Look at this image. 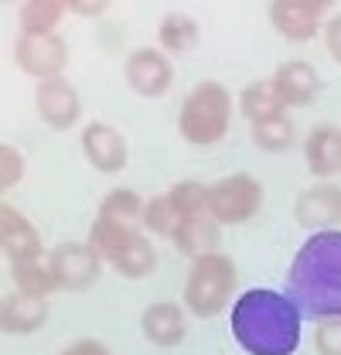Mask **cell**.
<instances>
[{
    "label": "cell",
    "mask_w": 341,
    "mask_h": 355,
    "mask_svg": "<svg viewBox=\"0 0 341 355\" xmlns=\"http://www.w3.org/2000/svg\"><path fill=\"white\" fill-rule=\"evenodd\" d=\"M140 331L150 345L157 349H177L188 335L184 328V308L174 304V301H154L147 304L140 314Z\"/></svg>",
    "instance_id": "obj_15"
},
{
    "label": "cell",
    "mask_w": 341,
    "mask_h": 355,
    "mask_svg": "<svg viewBox=\"0 0 341 355\" xmlns=\"http://www.w3.org/2000/svg\"><path fill=\"white\" fill-rule=\"evenodd\" d=\"M168 202L174 205V212L181 216V219H195V216H209V184H202V181H177V184H170L168 191Z\"/></svg>",
    "instance_id": "obj_26"
},
{
    "label": "cell",
    "mask_w": 341,
    "mask_h": 355,
    "mask_svg": "<svg viewBox=\"0 0 341 355\" xmlns=\"http://www.w3.org/2000/svg\"><path fill=\"white\" fill-rule=\"evenodd\" d=\"M58 355H113V349L99 338H76L72 345H65Z\"/></svg>",
    "instance_id": "obj_32"
},
{
    "label": "cell",
    "mask_w": 341,
    "mask_h": 355,
    "mask_svg": "<svg viewBox=\"0 0 341 355\" xmlns=\"http://www.w3.org/2000/svg\"><path fill=\"white\" fill-rule=\"evenodd\" d=\"M304 161L307 171L317 178H331L341 171V130L331 123H321L304 140Z\"/></svg>",
    "instance_id": "obj_16"
},
{
    "label": "cell",
    "mask_w": 341,
    "mask_h": 355,
    "mask_svg": "<svg viewBox=\"0 0 341 355\" xmlns=\"http://www.w3.org/2000/svg\"><path fill=\"white\" fill-rule=\"evenodd\" d=\"M10 277H14V287L28 297H42L48 301L51 294L62 291L58 277L48 260H28V263H10Z\"/></svg>",
    "instance_id": "obj_21"
},
{
    "label": "cell",
    "mask_w": 341,
    "mask_h": 355,
    "mask_svg": "<svg viewBox=\"0 0 341 355\" xmlns=\"http://www.w3.org/2000/svg\"><path fill=\"white\" fill-rule=\"evenodd\" d=\"M82 157L99 175H120L130 161V144L113 123H89L82 130Z\"/></svg>",
    "instance_id": "obj_12"
},
{
    "label": "cell",
    "mask_w": 341,
    "mask_h": 355,
    "mask_svg": "<svg viewBox=\"0 0 341 355\" xmlns=\"http://www.w3.org/2000/svg\"><path fill=\"white\" fill-rule=\"evenodd\" d=\"M0 250L10 263H28V260H42V232L35 229V222L24 212H17L14 205H0Z\"/></svg>",
    "instance_id": "obj_13"
},
{
    "label": "cell",
    "mask_w": 341,
    "mask_h": 355,
    "mask_svg": "<svg viewBox=\"0 0 341 355\" xmlns=\"http://www.w3.org/2000/svg\"><path fill=\"white\" fill-rule=\"evenodd\" d=\"M294 219L307 232H328L341 225V184L321 181L314 188H304L294 202Z\"/></svg>",
    "instance_id": "obj_11"
},
{
    "label": "cell",
    "mask_w": 341,
    "mask_h": 355,
    "mask_svg": "<svg viewBox=\"0 0 341 355\" xmlns=\"http://www.w3.org/2000/svg\"><path fill=\"white\" fill-rule=\"evenodd\" d=\"M65 14H69L65 0H28L17 14L21 35H55Z\"/></svg>",
    "instance_id": "obj_23"
},
{
    "label": "cell",
    "mask_w": 341,
    "mask_h": 355,
    "mask_svg": "<svg viewBox=\"0 0 341 355\" xmlns=\"http://www.w3.org/2000/svg\"><path fill=\"white\" fill-rule=\"evenodd\" d=\"M324 48H328V55L335 58L341 65V14H331L328 21H324Z\"/></svg>",
    "instance_id": "obj_31"
},
{
    "label": "cell",
    "mask_w": 341,
    "mask_h": 355,
    "mask_svg": "<svg viewBox=\"0 0 341 355\" xmlns=\"http://www.w3.org/2000/svg\"><path fill=\"white\" fill-rule=\"evenodd\" d=\"M133 232H140V229H133V225H123V222L116 219H106V216H96V222L89 225V246L110 263L120 250H123V243H127Z\"/></svg>",
    "instance_id": "obj_24"
},
{
    "label": "cell",
    "mask_w": 341,
    "mask_h": 355,
    "mask_svg": "<svg viewBox=\"0 0 341 355\" xmlns=\"http://www.w3.org/2000/svg\"><path fill=\"white\" fill-rule=\"evenodd\" d=\"M181 216L174 212V205L168 202V195H154L150 202H143V216H140V225L150 232V236H164L170 239L174 229H177Z\"/></svg>",
    "instance_id": "obj_28"
},
{
    "label": "cell",
    "mask_w": 341,
    "mask_h": 355,
    "mask_svg": "<svg viewBox=\"0 0 341 355\" xmlns=\"http://www.w3.org/2000/svg\"><path fill=\"white\" fill-rule=\"evenodd\" d=\"M239 113H243V116L250 120V127H253V123H266V120L283 116L287 110H283V103H280L273 83H250V86L239 92Z\"/></svg>",
    "instance_id": "obj_22"
},
{
    "label": "cell",
    "mask_w": 341,
    "mask_h": 355,
    "mask_svg": "<svg viewBox=\"0 0 341 355\" xmlns=\"http://www.w3.org/2000/svg\"><path fill=\"white\" fill-rule=\"evenodd\" d=\"M96 216H106V219H116L123 225H140V216H143V198L133 191V188H113L106 191V198L99 202V212Z\"/></svg>",
    "instance_id": "obj_27"
},
{
    "label": "cell",
    "mask_w": 341,
    "mask_h": 355,
    "mask_svg": "<svg viewBox=\"0 0 341 355\" xmlns=\"http://www.w3.org/2000/svg\"><path fill=\"white\" fill-rule=\"evenodd\" d=\"M35 110H38L44 127L69 130L82 116V96L62 76V79H51V83H38V89H35Z\"/></svg>",
    "instance_id": "obj_10"
},
{
    "label": "cell",
    "mask_w": 341,
    "mask_h": 355,
    "mask_svg": "<svg viewBox=\"0 0 341 355\" xmlns=\"http://www.w3.org/2000/svg\"><path fill=\"white\" fill-rule=\"evenodd\" d=\"M123 79L127 86L143 99H161L174 86V65L161 48H133L123 58Z\"/></svg>",
    "instance_id": "obj_8"
},
{
    "label": "cell",
    "mask_w": 341,
    "mask_h": 355,
    "mask_svg": "<svg viewBox=\"0 0 341 355\" xmlns=\"http://www.w3.org/2000/svg\"><path fill=\"white\" fill-rule=\"evenodd\" d=\"M65 7L76 17H103L110 3H103V0H65Z\"/></svg>",
    "instance_id": "obj_33"
},
{
    "label": "cell",
    "mask_w": 341,
    "mask_h": 355,
    "mask_svg": "<svg viewBox=\"0 0 341 355\" xmlns=\"http://www.w3.org/2000/svg\"><path fill=\"white\" fill-rule=\"evenodd\" d=\"M24 178V154L14 144H0V188L10 191Z\"/></svg>",
    "instance_id": "obj_29"
},
{
    "label": "cell",
    "mask_w": 341,
    "mask_h": 355,
    "mask_svg": "<svg viewBox=\"0 0 341 355\" xmlns=\"http://www.w3.org/2000/svg\"><path fill=\"white\" fill-rule=\"evenodd\" d=\"M300 318L287 294L253 287L232 301V338L250 355H294L300 345Z\"/></svg>",
    "instance_id": "obj_2"
},
{
    "label": "cell",
    "mask_w": 341,
    "mask_h": 355,
    "mask_svg": "<svg viewBox=\"0 0 341 355\" xmlns=\"http://www.w3.org/2000/svg\"><path fill=\"white\" fill-rule=\"evenodd\" d=\"M314 352L317 355H341V318L317 321V328H314Z\"/></svg>",
    "instance_id": "obj_30"
},
{
    "label": "cell",
    "mask_w": 341,
    "mask_h": 355,
    "mask_svg": "<svg viewBox=\"0 0 341 355\" xmlns=\"http://www.w3.org/2000/svg\"><path fill=\"white\" fill-rule=\"evenodd\" d=\"M110 266H113L120 277H127V280L150 277L154 266H157V250H154L150 236H147V232H133L127 243H123V250L110 260Z\"/></svg>",
    "instance_id": "obj_19"
},
{
    "label": "cell",
    "mask_w": 341,
    "mask_h": 355,
    "mask_svg": "<svg viewBox=\"0 0 341 355\" xmlns=\"http://www.w3.org/2000/svg\"><path fill=\"white\" fill-rule=\"evenodd\" d=\"M232 127V96L215 79H205L191 89L177 113V130L191 147H215Z\"/></svg>",
    "instance_id": "obj_3"
},
{
    "label": "cell",
    "mask_w": 341,
    "mask_h": 355,
    "mask_svg": "<svg viewBox=\"0 0 341 355\" xmlns=\"http://www.w3.org/2000/svg\"><path fill=\"white\" fill-rule=\"evenodd\" d=\"M259 209H263L259 178L236 171V175H225L215 184H209V216L218 225H243V222L256 219Z\"/></svg>",
    "instance_id": "obj_5"
},
{
    "label": "cell",
    "mask_w": 341,
    "mask_h": 355,
    "mask_svg": "<svg viewBox=\"0 0 341 355\" xmlns=\"http://www.w3.org/2000/svg\"><path fill=\"white\" fill-rule=\"evenodd\" d=\"M198 38H202V28L184 10H170L157 24V48L164 55H184V51H191L198 44Z\"/></svg>",
    "instance_id": "obj_20"
},
{
    "label": "cell",
    "mask_w": 341,
    "mask_h": 355,
    "mask_svg": "<svg viewBox=\"0 0 341 355\" xmlns=\"http://www.w3.org/2000/svg\"><path fill=\"white\" fill-rule=\"evenodd\" d=\"M236 280H239V270L232 263V257L205 253V257L191 260V266H188L181 304H184V311H191L195 318H218L222 311L232 304Z\"/></svg>",
    "instance_id": "obj_4"
},
{
    "label": "cell",
    "mask_w": 341,
    "mask_h": 355,
    "mask_svg": "<svg viewBox=\"0 0 341 355\" xmlns=\"http://www.w3.org/2000/svg\"><path fill=\"white\" fill-rule=\"evenodd\" d=\"M170 243H174V246H177L184 257L198 260V257H205V253H218V243H222V225H218L212 216L181 219V222H177V229H174V236H170Z\"/></svg>",
    "instance_id": "obj_18"
},
{
    "label": "cell",
    "mask_w": 341,
    "mask_h": 355,
    "mask_svg": "<svg viewBox=\"0 0 341 355\" xmlns=\"http://www.w3.org/2000/svg\"><path fill=\"white\" fill-rule=\"evenodd\" d=\"M14 62L24 76L51 83L65 76L69 65V42L55 31V35H21L14 44Z\"/></svg>",
    "instance_id": "obj_6"
},
{
    "label": "cell",
    "mask_w": 341,
    "mask_h": 355,
    "mask_svg": "<svg viewBox=\"0 0 341 355\" xmlns=\"http://www.w3.org/2000/svg\"><path fill=\"white\" fill-rule=\"evenodd\" d=\"M48 263L55 270L62 291H69V294L96 287V280L103 277V257L89 243H62L58 250L48 253Z\"/></svg>",
    "instance_id": "obj_9"
},
{
    "label": "cell",
    "mask_w": 341,
    "mask_h": 355,
    "mask_svg": "<svg viewBox=\"0 0 341 355\" xmlns=\"http://www.w3.org/2000/svg\"><path fill=\"white\" fill-rule=\"evenodd\" d=\"M273 89L283 103V110H300V106H311L317 89H321V76L311 62L304 58H290V62H280L277 72H273Z\"/></svg>",
    "instance_id": "obj_14"
},
{
    "label": "cell",
    "mask_w": 341,
    "mask_h": 355,
    "mask_svg": "<svg viewBox=\"0 0 341 355\" xmlns=\"http://www.w3.org/2000/svg\"><path fill=\"white\" fill-rule=\"evenodd\" d=\"M290 304L307 321L341 318V229L311 232L287 270Z\"/></svg>",
    "instance_id": "obj_1"
},
{
    "label": "cell",
    "mask_w": 341,
    "mask_h": 355,
    "mask_svg": "<svg viewBox=\"0 0 341 355\" xmlns=\"http://www.w3.org/2000/svg\"><path fill=\"white\" fill-rule=\"evenodd\" d=\"M44 321H48V301H42V297H28V294L14 291L0 304L3 335H35Z\"/></svg>",
    "instance_id": "obj_17"
},
{
    "label": "cell",
    "mask_w": 341,
    "mask_h": 355,
    "mask_svg": "<svg viewBox=\"0 0 341 355\" xmlns=\"http://www.w3.org/2000/svg\"><path fill=\"white\" fill-rule=\"evenodd\" d=\"M250 137H253V144L259 150H266V154H283V150L294 147L297 127H294V120L283 113V116H277V120L253 123V127H250Z\"/></svg>",
    "instance_id": "obj_25"
},
{
    "label": "cell",
    "mask_w": 341,
    "mask_h": 355,
    "mask_svg": "<svg viewBox=\"0 0 341 355\" xmlns=\"http://www.w3.org/2000/svg\"><path fill=\"white\" fill-rule=\"evenodd\" d=\"M266 21L273 24V31L280 38L304 44L324 31L328 0H270L266 3Z\"/></svg>",
    "instance_id": "obj_7"
}]
</instances>
